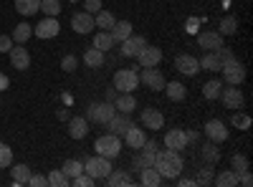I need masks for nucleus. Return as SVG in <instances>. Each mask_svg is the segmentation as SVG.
Segmentation results:
<instances>
[{"instance_id":"4c0bfd02","label":"nucleus","mask_w":253,"mask_h":187,"mask_svg":"<svg viewBox=\"0 0 253 187\" xmlns=\"http://www.w3.org/2000/svg\"><path fill=\"white\" fill-rule=\"evenodd\" d=\"M236 31H238V18H233V15H225L218 23V33L220 36H233Z\"/></svg>"},{"instance_id":"e2e57ef3","label":"nucleus","mask_w":253,"mask_h":187,"mask_svg":"<svg viewBox=\"0 0 253 187\" xmlns=\"http://www.w3.org/2000/svg\"><path fill=\"white\" fill-rule=\"evenodd\" d=\"M69 3H79V0H69Z\"/></svg>"},{"instance_id":"5fc2aeb1","label":"nucleus","mask_w":253,"mask_h":187,"mask_svg":"<svg viewBox=\"0 0 253 187\" xmlns=\"http://www.w3.org/2000/svg\"><path fill=\"white\" fill-rule=\"evenodd\" d=\"M198 26H200V23H198V18H187L185 31H187V33H198Z\"/></svg>"},{"instance_id":"de8ad7c7","label":"nucleus","mask_w":253,"mask_h":187,"mask_svg":"<svg viewBox=\"0 0 253 187\" xmlns=\"http://www.w3.org/2000/svg\"><path fill=\"white\" fill-rule=\"evenodd\" d=\"M76 66H79V58H76V56H63V61H61V69L66 71V74L76 71Z\"/></svg>"},{"instance_id":"7ed1b4c3","label":"nucleus","mask_w":253,"mask_h":187,"mask_svg":"<svg viewBox=\"0 0 253 187\" xmlns=\"http://www.w3.org/2000/svg\"><path fill=\"white\" fill-rule=\"evenodd\" d=\"M94 150H96V154H101V157L114 159V157H119V152H122V139L109 132V134H104V137H99V139L94 142Z\"/></svg>"},{"instance_id":"f03ea898","label":"nucleus","mask_w":253,"mask_h":187,"mask_svg":"<svg viewBox=\"0 0 253 187\" xmlns=\"http://www.w3.org/2000/svg\"><path fill=\"white\" fill-rule=\"evenodd\" d=\"M112 170H114V167H112V159L101 157V154H94V157H86V159H84V172H86L89 177H94L96 182L104 180Z\"/></svg>"},{"instance_id":"9d476101","label":"nucleus","mask_w":253,"mask_h":187,"mask_svg":"<svg viewBox=\"0 0 253 187\" xmlns=\"http://www.w3.org/2000/svg\"><path fill=\"white\" fill-rule=\"evenodd\" d=\"M8 56H10V66L15 69V71H26L28 66H31V53H28V48H23V46H15L13 43V48L8 51Z\"/></svg>"},{"instance_id":"49530a36","label":"nucleus","mask_w":253,"mask_h":187,"mask_svg":"<svg viewBox=\"0 0 253 187\" xmlns=\"http://www.w3.org/2000/svg\"><path fill=\"white\" fill-rule=\"evenodd\" d=\"M71 185H74V187H91V185H96V180L89 177L86 172H81V175H76V177L71 180Z\"/></svg>"},{"instance_id":"c756f323","label":"nucleus","mask_w":253,"mask_h":187,"mask_svg":"<svg viewBox=\"0 0 253 187\" xmlns=\"http://www.w3.org/2000/svg\"><path fill=\"white\" fill-rule=\"evenodd\" d=\"M109 33H112V38L117 40V43H122L124 38H129V36H132V23H129V20H117L114 28H112Z\"/></svg>"},{"instance_id":"1a4fd4ad","label":"nucleus","mask_w":253,"mask_h":187,"mask_svg":"<svg viewBox=\"0 0 253 187\" xmlns=\"http://www.w3.org/2000/svg\"><path fill=\"white\" fill-rule=\"evenodd\" d=\"M137 64L142 66V69H150V66H160V61H162V48H157V46H150L147 43L137 56Z\"/></svg>"},{"instance_id":"864d4df0","label":"nucleus","mask_w":253,"mask_h":187,"mask_svg":"<svg viewBox=\"0 0 253 187\" xmlns=\"http://www.w3.org/2000/svg\"><path fill=\"white\" fill-rule=\"evenodd\" d=\"M238 185H246V187H251V185H253V175H251L248 170H246V172H241V175H238Z\"/></svg>"},{"instance_id":"a18cd8bd","label":"nucleus","mask_w":253,"mask_h":187,"mask_svg":"<svg viewBox=\"0 0 253 187\" xmlns=\"http://www.w3.org/2000/svg\"><path fill=\"white\" fill-rule=\"evenodd\" d=\"M230 164H233V172L236 175H241V172H246L248 170V157L246 154H233V159H230Z\"/></svg>"},{"instance_id":"7c9ffc66","label":"nucleus","mask_w":253,"mask_h":187,"mask_svg":"<svg viewBox=\"0 0 253 187\" xmlns=\"http://www.w3.org/2000/svg\"><path fill=\"white\" fill-rule=\"evenodd\" d=\"M200 157H203V162H208V164H215V162L220 159V150H218V144H215V142L203 144V147H200Z\"/></svg>"},{"instance_id":"ea45409f","label":"nucleus","mask_w":253,"mask_h":187,"mask_svg":"<svg viewBox=\"0 0 253 187\" xmlns=\"http://www.w3.org/2000/svg\"><path fill=\"white\" fill-rule=\"evenodd\" d=\"M230 124H233L236 129L246 132V129H251V124H253V121H251V116H248V114H243V112L238 109V112H233V116H230Z\"/></svg>"},{"instance_id":"8fccbe9b","label":"nucleus","mask_w":253,"mask_h":187,"mask_svg":"<svg viewBox=\"0 0 253 187\" xmlns=\"http://www.w3.org/2000/svg\"><path fill=\"white\" fill-rule=\"evenodd\" d=\"M84 8H86V13L96 15L101 10V0H84Z\"/></svg>"},{"instance_id":"c85d7f7f","label":"nucleus","mask_w":253,"mask_h":187,"mask_svg":"<svg viewBox=\"0 0 253 187\" xmlns=\"http://www.w3.org/2000/svg\"><path fill=\"white\" fill-rule=\"evenodd\" d=\"M160 182H162V175L155 170V164L152 167H144L139 172V185H144V187H157Z\"/></svg>"},{"instance_id":"ddd939ff","label":"nucleus","mask_w":253,"mask_h":187,"mask_svg":"<svg viewBox=\"0 0 253 187\" xmlns=\"http://www.w3.org/2000/svg\"><path fill=\"white\" fill-rule=\"evenodd\" d=\"M205 137L210 139V142H215V144H220V142H225L228 139V127L220 121V119H210L208 124H205Z\"/></svg>"},{"instance_id":"2f4dec72","label":"nucleus","mask_w":253,"mask_h":187,"mask_svg":"<svg viewBox=\"0 0 253 187\" xmlns=\"http://www.w3.org/2000/svg\"><path fill=\"white\" fill-rule=\"evenodd\" d=\"M213 185H218V187H236L238 185V175L233 170H223V172H218L213 177Z\"/></svg>"},{"instance_id":"393cba45","label":"nucleus","mask_w":253,"mask_h":187,"mask_svg":"<svg viewBox=\"0 0 253 187\" xmlns=\"http://www.w3.org/2000/svg\"><path fill=\"white\" fill-rule=\"evenodd\" d=\"M114 107H117V112H122V114H132V112L137 109V99H134L132 94H119V96L114 99Z\"/></svg>"},{"instance_id":"a878e982","label":"nucleus","mask_w":253,"mask_h":187,"mask_svg":"<svg viewBox=\"0 0 253 187\" xmlns=\"http://www.w3.org/2000/svg\"><path fill=\"white\" fill-rule=\"evenodd\" d=\"M162 91L167 94L170 101H182L187 96V89H185V84H180V81H170V84H165Z\"/></svg>"},{"instance_id":"f3484780","label":"nucleus","mask_w":253,"mask_h":187,"mask_svg":"<svg viewBox=\"0 0 253 187\" xmlns=\"http://www.w3.org/2000/svg\"><path fill=\"white\" fill-rule=\"evenodd\" d=\"M104 127H107L112 134H117V137H124V132L132 127V119H129V114H122L119 112V114H114L107 124H104Z\"/></svg>"},{"instance_id":"2eb2a0df","label":"nucleus","mask_w":253,"mask_h":187,"mask_svg":"<svg viewBox=\"0 0 253 187\" xmlns=\"http://www.w3.org/2000/svg\"><path fill=\"white\" fill-rule=\"evenodd\" d=\"M175 69L182 74V76H195L200 71V64H198V58L195 56H190V53H180L175 58Z\"/></svg>"},{"instance_id":"f704fd0d","label":"nucleus","mask_w":253,"mask_h":187,"mask_svg":"<svg viewBox=\"0 0 253 187\" xmlns=\"http://www.w3.org/2000/svg\"><path fill=\"white\" fill-rule=\"evenodd\" d=\"M31 36H33V26H28V23H18L10 38H13V43H20V46H23Z\"/></svg>"},{"instance_id":"052dcab7","label":"nucleus","mask_w":253,"mask_h":187,"mask_svg":"<svg viewBox=\"0 0 253 187\" xmlns=\"http://www.w3.org/2000/svg\"><path fill=\"white\" fill-rule=\"evenodd\" d=\"M177 185H180V187H193V185H195V180H187V177H182V180H177Z\"/></svg>"},{"instance_id":"5701e85b","label":"nucleus","mask_w":253,"mask_h":187,"mask_svg":"<svg viewBox=\"0 0 253 187\" xmlns=\"http://www.w3.org/2000/svg\"><path fill=\"white\" fill-rule=\"evenodd\" d=\"M104 182H107L109 187H117V185H124V187H132L134 185V177L129 172H122V170H112L107 177H104Z\"/></svg>"},{"instance_id":"dca6fc26","label":"nucleus","mask_w":253,"mask_h":187,"mask_svg":"<svg viewBox=\"0 0 253 187\" xmlns=\"http://www.w3.org/2000/svg\"><path fill=\"white\" fill-rule=\"evenodd\" d=\"M58 31H61V26H58V20L56 18H43L41 23L33 28V33H36V38H56L58 36Z\"/></svg>"},{"instance_id":"79ce46f5","label":"nucleus","mask_w":253,"mask_h":187,"mask_svg":"<svg viewBox=\"0 0 253 187\" xmlns=\"http://www.w3.org/2000/svg\"><path fill=\"white\" fill-rule=\"evenodd\" d=\"M41 10H43L46 15H51V18H58V13H61V0H41Z\"/></svg>"},{"instance_id":"13d9d810","label":"nucleus","mask_w":253,"mask_h":187,"mask_svg":"<svg viewBox=\"0 0 253 187\" xmlns=\"http://www.w3.org/2000/svg\"><path fill=\"white\" fill-rule=\"evenodd\" d=\"M185 137H187V144L190 142H198V132L195 129H185Z\"/></svg>"},{"instance_id":"37998d69","label":"nucleus","mask_w":253,"mask_h":187,"mask_svg":"<svg viewBox=\"0 0 253 187\" xmlns=\"http://www.w3.org/2000/svg\"><path fill=\"white\" fill-rule=\"evenodd\" d=\"M48 185H53V187H66V185H71V180L63 175L61 170H51V172H48Z\"/></svg>"},{"instance_id":"f257e3e1","label":"nucleus","mask_w":253,"mask_h":187,"mask_svg":"<svg viewBox=\"0 0 253 187\" xmlns=\"http://www.w3.org/2000/svg\"><path fill=\"white\" fill-rule=\"evenodd\" d=\"M182 167H185V162L180 152L167 150V147L155 152V170L162 175V180H177L182 175Z\"/></svg>"},{"instance_id":"680f3d73","label":"nucleus","mask_w":253,"mask_h":187,"mask_svg":"<svg viewBox=\"0 0 253 187\" xmlns=\"http://www.w3.org/2000/svg\"><path fill=\"white\" fill-rule=\"evenodd\" d=\"M114 99H117V89L112 86V89H107V101H112V104H114Z\"/></svg>"},{"instance_id":"f8f14e48","label":"nucleus","mask_w":253,"mask_h":187,"mask_svg":"<svg viewBox=\"0 0 253 187\" xmlns=\"http://www.w3.org/2000/svg\"><path fill=\"white\" fill-rule=\"evenodd\" d=\"M119 46H122V48H119V51H122V56H126V58H134V56H137V53H139V51L147 46V38H144V36H134V33H132L129 38H124Z\"/></svg>"},{"instance_id":"4468645a","label":"nucleus","mask_w":253,"mask_h":187,"mask_svg":"<svg viewBox=\"0 0 253 187\" xmlns=\"http://www.w3.org/2000/svg\"><path fill=\"white\" fill-rule=\"evenodd\" d=\"M71 28L79 33V36H86V33H91L96 26H94V15L91 13H74V18H71Z\"/></svg>"},{"instance_id":"4be33fe9","label":"nucleus","mask_w":253,"mask_h":187,"mask_svg":"<svg viewBox=\"0 0 253 187\" xmlns=\"http://www.w3.org/2000/svg\"><path fill=\"white\" fill-rule=\"evenodd\" d=\"M10 175H13V187H23L31 180V167L28 164H10Z\"/></svg>"},{"instance_id":"b1692460","label":"nucleus","mask_w":253,"mask_h":187,"mask_svg":"<svg viewBox=\"0 0 253 187\" xmlns=\"http://www.w3.org/2000/svg\"><path fill=\"white\" fill-rule=\"evenodd\" d=\"M91 46L107 53V51H112V48L117 46V40L112 38V33H109V31H99V33L94 36V43H91Z\"/></svg>"},{"instance_id":"0eeeda50","label":"nucleus","mask_w":253,"mask_h":187,"mask_svg":"<svg viewBox=\"0 0 253 187\" xmlns=\"http://www.w3.org/2000/svg\"><path fill=\"white\" fill-rule=\"evenodd\" d=\"M139 84H144L150 91H162L167 81H165V76H162V71L157 66H150V69H144L139 74Z\"/></svg>"},{"instance_id":"6e6d98bb","label":"nucleus","mask_w":253,"mask_h":187,"mask_svg":"<svg viewBox=\"0 0 253 187\" xmlns=\"http://www.w3.org/2000/svg\"><path fill=\"white\" fill-rule=\"evenodd\" d=\"M142 150H144V152H152V154H155V152H157L160 147H157V142H155V139H147V142L142 144Z\"/></svg>"},{"instance_id":"423d86ee","label":"nucleus","mask_w":253,"mask_h":187,"mask_svg":"<svg viewBox=\"0 0 253 187\" xmlns=\"http://www.w3.org/2000/svg\"><path fill=\"white\" fill-rule=\"evenodd\" d=\"M137 84H139V76L134 69H119L114 74V89L122 94H132L137 89Z\"/></svg>"},{"instance_id":"3c124183","label":"nucleus","mask_w":253,"mask_h":187,"mask_svg":"<svg viewBox=\"0 0 253 187\" xmlns=\"http://www.w3.org/2000/svg\"><path fill=\"white\" fill-rule=\"evenodd\" d=\"M28 185H31V187H46V185H48V177H43V175H31Z\"/></svg>"},{"instance_id":"e433bc0d","label":"nucleus","mask_w":253,"mask_h":187,"mask_svg":"<svg viewBox=\"0 0 253 187\" xmlns=\"http://www.w3.org/2000/svg\"><path fill=\"white\" fill-rule=\"evenodd\" d=\"M61 172L66 175L69 180H74L76 175L84 172V162L81 159H66V162H63V167H61Z\"/></svg>"},{"instance_id":"9b49d317","label":"nucleus","mask_w":253,"mask_h":187,"mask_svg":"<svg viewBox=\"0 0 253 187\" xmlns=\"http://www.w3.org/2000/svg\"><path fill=\"white\" fill-rule=\"evenodd\" d=\"M142 127H144V129H150V132L162 129V127H165V116H162V112L155 109V107L142 109Z\"/></svg>"},{"instance_id":"6ab92c4d","label":"nucleus","mask_w":253,"mask_h":187,"mask_svg":"<svg viewBox=\"0 0 253 187\" xmlns=\"http://www.w3.org/2000/svg\"><path fill=\"white\" fill-rule=\"evenodd\" d=\"M198 43L205 51H218L223 46V36L218 31H203V33H198Z\"/></svg>"},{"instance_id":"bf43d9fd","label":"nucleus","mask_w":253,"mask_h":187,"mask_svg":"<svg viewBox=\"0 0 253 187\" xmlns=\"http://www.w3.org/2000/svg\"><path fill=\"white\" fill-rule=\"evenodd\" d=\"M58 119H61V121H69V119H71L69 109H58Z\"/></svg>"},{"instance_id":"bb28decb","label":"nucleus","mask_w":253,"mask_h":187,"mask_svg":"<svg viewBox=\"0 0 253 187\" xmlns=\"http://www.w3.org/2000/svg\"><path fill=\"white\" fill-rule=\"evenodd\" d=\"M104 61H107V56H104V51H99V48H89L86 53H84V64H86L89 69H101L104 66Z\"/></svg>"},{"instance_id":"6e6552de","label":"nucleus","mask_w":253,"mask_h":187,"mask_svg":"<svg viewBox=\"0 0 253 187\" xmlns=\"http://www.w3.org/2000/svg\"><path fill=\"white\" fill-rule=\"evenodd\" d=\"M218 99L225 104V109H230V112H238V109H243V91H241L238 86H233V84H228V89L223 86Z\"/></svg>"},{"instance_id":"cd10ccee","label":"nucleus","mask_w":253,"mask_h":187,"mask_svg":"<svg viewBox=\"0 0 253 187\" xmlns=\"http://www.w3.org/2000/svg\"><path fill=\"white\" fill-rule=\"evenodd\" d=\"M152 164H155V154L152 152H144V150L139 154L134 152V157H132V170L134 172H142L144 167H152Z\"/></svg>"},{"instance_id":"c03bdc74","label":"nucleus","mask_w":253,"mask_h":187,"mask_svg":"<svg viewBox=\"0 0 253 187\" xmlns=\"http://www.w3.org/2000/svg\"><path fill=\"white\" fill-rule=\"evenodd\" d=\"M10 164H13V150L8 147V144L0 142V170H3V167H10Z\"/></svg>"},{"instance_id":"412c9836","label":"nucleus","mask_w":253,"mask_h":187,"mask_svg":"<svg viewBox=\"0 0 253 187\" xmlns=\"http://www.w3.org/2000/svg\"><path fill=\"white\" fill-rule=\"evenodd\" d=\"M124 142L129 150H142V144L147 142V134H144V129H137V124H132V127L124 132Z\"/></svg>"},{"instance_id":"603ef678","label":"nucleus","mask_w":253,"mask_h":187,"mask_svg":"<svg viewBox=\"0 0 253 187\" xmlns=\"http://www.w3.org/2000/svg\"><path fill=\"white\" fill-rule=\"evenodd\" d=\"M13 48V38L10 36H0V53H8Z\"/></svg>"},{"instance_id":"4d7b16f0","label":"nucleus","mask_w":253,"mask_h":187,"mask_svg":"<svg viewBox=\"0 0 253 187\" xmlns=\"http://www.w3.org/2000/svg\"><path fill=\"white\" fill-rule=\"evenodd\" d=\"M5 89H10V78L5 74H0V91H5Z\"/></svg>"},{"instance_id":"20e7f679","label":"nucleus","mask_w":253,"mask_h":187,"mask_svg":"<svg viewBox=\"0 0 253 187\" xmlns=\"http://www.w3.org/2000/svg\"><path fill=\"white\" fill-rule=\"evenodd\" d=\"M114 114H117V107L112 101H94L86 109V119L94 121V124H107Z\"/></svg>"},{"instance_id":"473e14b6","label":"nucleus","mask_w":253,"mask_h":187,"mask_svg":"<svg viewBox=\"0 0 253 187\" xmlns=\"http://www.w3.org/2000/svg\"><path fill=\"white\" fill-rule=\"evenodd\" d=\"M114 23H117V18H114L109 10H99V13H96V18H94V26H96V28H101V31H112V28H114Z\"/></svg>"},{"instance_id":"a211bd4d","label":"nucleus","mask_w":253,"mask_h":187,"mask_svg":"<svg viewBox=\"0 0 253 187\" xmlns=\"http://www.w3.org/2000/svg\"><path fill=\"white\" fill-rule=\"evenodd\" d=\"M165 147L167 150H175V152H182L187 147V137H185V129H170L165 134Z\"/></svg>"},{"instance_id":"09e8293b","label":"nucleus","mask_w":253,"mask_h":187,"mask_svg":"<svg viewBox=\"0 0 253 187\" xmlns=\"http://www.w3.org/2000/svg\"><path fill=\"white\" fill-rule=\"evenodd\" d=\"M215 53H218V58H220V64H225V61H233V58H236V53L230 51V48H225V46H220Z\"/></svg>"},{"instance_id":"aec40b11","label":"nucleus","mask_w":253,"mask_h":187,"mask_svg":"<svg viewBox=\"0 0 253 187\" xmlns=\"http://www.w3.org/2000/svg\"><path fill=\"white\" fill-rule=\"evenodd\" d=\"M89 134V119L86 116H71L69 119V137L71 139H84Z\"/></svg>"},{"instance_id":"39448f33","label":"nucleus","mask_w":253,"mask_h":187,"mask_svg":"<svg viewBox=\"0 0 253 187\" xmlns=\"http://www.w3.org/2000/svg\"><path fill=\"white\" fill-rule=\"evenodd\" d=\"M220 74H223V78H225V84H233V86H241L243 81H246V66L241 64L238 58L220 64Z\"/></svg>"},{"instance_id":"72a5a7b5","label":"nucleus","mask_w":253,"mask_h":187,"mask_svg":"<svg viewBox=\"0 0 253 187\" xmlns=\"http://www.w3.org/2000/svg\"><path fill=\"white\" fill-rule=\"evenodd\" d=\"M198 64H200L203 71H220V58H218L215 51H208V53L198 61Z\"/></svg>"},{"instance_id":"a19ab883","label":"nucleus","mask_w":253,"mask_h":187,"mask_svg":"<svg viewBox=\"0 0 253 187\" xmlns=\"http://www.w3.org/2000/svg\"><path fill=\"white\" fill-rule=\"evenodd\" d=\"M213 177H215L213 164H208V162H205V167H203V170H200V175L195 177V185H213Z\"/></svg>"},{"instance_id":"c9c22d12","label":"nucleus","mask_w":253,"mask_h":187,"mask_svg":"<svg viewBox=\"0 0 253 187\" xmlns=\"http://www.w3.org/2000/svg\"><path fill=\"white\" fill-rule=\"evenodd\" d=\"M15 10L20 15H36V10H41V0H15Z\"/></svg>"},{"instance_id":"58836bf2","label":"nucleus","mask_w":253,"mask_h":187,"mask_svg":"<svg viewBox=\"0 0 253 187\" xmlns=\"http://www.w3.org/2000/svg\"><path fill=\"white\" fill-rule=\"evenodd\" d=\"M220 89H223V84L218 78H213V81H208V84L203 86V96L208 99V101H215L218 96H220Z\"/></svg>"}]
</instances>
